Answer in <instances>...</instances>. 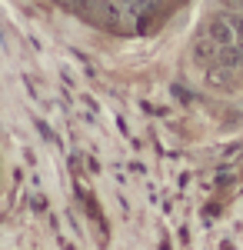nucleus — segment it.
Returning a JSON list of instances; mask_svg holds the SVG:
<instances>
[{"mask_svg":"<svg viewBox=\"0 0 243 250\" xmlns=\"http://www.w3.org/2000/svg\"><path fill=\"white\" fill-rule=\"evenodd\" d=\"M77 7H90V10H107V14H130V17H143V14H177V10H187L193 3H210V7H233L243 10V0H70Z\"/></svg>","mask_w":243,"mask_h":250,"instance_id":"f257e3e1","label":"nucleus"}]
</instances>
